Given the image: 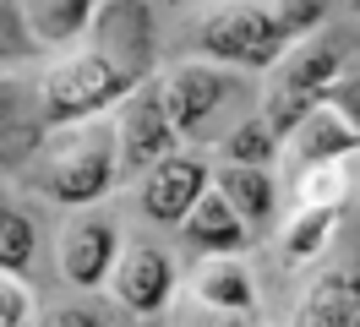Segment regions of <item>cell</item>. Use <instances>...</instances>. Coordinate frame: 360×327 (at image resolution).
<instances>
[{
  "mask_svg": "<svg viewBox=\"0 0 360 327\" xmlns=\"http://www.w3.org/2000/svg\"><path fill=\"white\" fill-rule=\"evenodd\" d=\"M311 27H322V6H219L197 22V44L219 65H278Z\"/></svg>",
  "mask_w": 360,
  "mask_h": 327,
  "instance_id": "6da1fadb",
  "label": "cell"
},
{
  "mask_svg": "<svg viewBox=\"0 0 360 327\" xmlns=\"http://www.w3.org/2000/svg\"><path fill=\"white\" fill-rule=\"evenodd\" d=\"M349 65V44L338 33H316V39L295 44L284 60L273 65V82H268V109L262 120L273 126V136L284 142L311 120L316 109L328 104V87L338 82V71Z\"/></svg>",
  "mask_w": 360,
  "mask_h": 327,
  "instance_id": "7a4b0ae2",
  "label": "cell"
},
{
  "mask_svg": "<svg viewBox=\"0 0 360 327\" xmlns=\"http://www.w3.org/2000/svg\"><path fill=\"white\" fill-rule=\"evenodd\" d=\"M120 174V136L115 126H71L44 164V191L66 207H88L115 186Z\"/></svg>",
  "mask_w": 360,
  "mask_h": 327,
  "instance_id": "3957f363",
  "label": "cell"
},
{
  "mask_svg": "<svg viewBox=\"0 0 360 327\" xmlns=\"http://www.w3.org/2000/svg\"><path fill=\"white\" fill-rule=\"evenodd\" d=\"M131 82H136V71L120 65L115 55H104V49L71 55V60H60L44 77V115L60 120V126H71V120L88 126V115H98L104 104H115Z\"/></svg>",
  "mask_w": 360,
  "mask_h": 327,
  "instance_id": "277c9868",
  "label": "cell"
},
{
  "mask_svg": "<svg viewBox=\"0 0 360 327\" xmlns=\"http://www.w3.org/2000/svg\"><path fill=\"white\" fill-rule=\"evenodd\" d=\"M115 136H120V169H158L164 158H169V148H175V126H169V109H164V87H136L131 98H126V115H120V126H115Z\"/></svg>",
  "mask_w": 360,
  "mask_h": 327,
  "instance_id": "5b68a950",
  "label": "cell"
},
{
  "mask_svg": "<svg viewBox=\"0 0 360 327\" xmlns=\"http://www.w3.org/2000/svg\"><path fill=\"white\" fill-rule=\"evenodd\" d=\"M213 191L207 186V164L197 153H169L158 169H148L142 180V213L153 218V224H186L191 207Z\"/></svg>",
  "mask_w": 360,
  "mask_h": 327,
  "instance_id": "8992f818",
  "label": "cell"
},
{
  "mask_svg": "<svg viewBox=\"0 0 360 327\" xmlns=\"http://www.w3.org/2000/svg\"><path fill=\"white\" fill-rule=\"evenodd\" d=\"M224 98H229V77L219 65H175L164 77V109H169L175 136H197L219 115Z\"/></svg>",
  "mask_w": 360,
  "mask_h": 327,
  "instance_id": "52a82bcc",
  "label": "cell"
},
{
  "mask_svg": "<svg viewBox=\"0 0 360 327\" xmlns=\"http://www.w3.org/2000/svg\"><path fill=\"white\" fill-rule=\"evenodd\" d=\"M60 267H66V278L77 289H98L104 278H115V267H120V235H115L110 218H77L60 240Z\"/></svg>",
  "mask_w": 360,
  "mask_h": 327,
  "instance_id": "ba28073f",
  "label": "cell"
},
{
  "mask_svg": "<svg viewBox=\"0 0 360 327\" xmlns=\"http://www.w3.org/2000/svg\"><path fill=\"white\" fill-rule=\"evenodd\" d=\"M115 295L126 311L136 316H153L169 305L175 295V262L164 257L158 245H126L120 251V267H115Z\"/></svg>",
  "mask_w": 360,
  "mask_h": 327,
  "instance_id": "9c48e42d",
  "label": "cell"
},
{
  "mask_svg": "<svg viewBox=\"0 0 360 327\" xmlns=\"http://www.w3.org/2000/svg\"><path fill=\"white\" fill-rule=\"evenodd\" d=\"M360 148V136L349 126H344V120H338L333 109L322 104L311 115V120H306V126L295 131L290 136V153H284V169L295 174V180H300V174L306 169H322V164H349V153Z\"/></svg>",
  "mask_w": 360,
  "mask_h": 327,
  "instance_id": "30bf717a",
  "label": "cell"
},
{
  "mask_svg": "<svg viewBox=\"0 0 360 327\" xmlns=\"http://www.w3.org/2000/svg\"><path fill=\"white\" fill-rule=\"evenodd\" d=\"M180 229H186V245H191L197 257H235V251L246 245V218L235 213L219 191H207Z\"/></svg>",
  "mask_w": 360,
  "mask_h": 327,
  "instance_id": "8fae6325",
  "label": "cell"
},
{
  "mask_svg": "<svg viewBox=\"0 0 360 327\" xmlns=\"http://www.w3.org/2000/svg\"><path fill=\"white\" fill-rule=\"evenodd\" d=\"M191 289H197V305H213V311H240V316H251V305H257V283H251V273L235 257L207 262L202 273L191 278Z\"/></svg>",
  "mask_w": 360,
  "mask_h": 327,
  "instance_id": "7c38bea8",
  "label": "cell"
},
{
  "mask_svg": "<svg viewBox=\"0 0 360 327\" xmlns=\"http://www.w3.org/2000/svg\"><path fill=\"white\" fill-rule=\"evenodd\" d=\"M295 327H360V283L355 278H328L316 283Z\"/></svg>",
  "mask_w": 360,
  "mask_h": 327,
  "instance_id": "4fadbf2b",
  "label": "cell"
},
{
  "mask_svg": "<svg viewBox=\"0 0 360 327\" xmlns=\"http://www.w3.org/2000/svg\"><path fill=\"white\" fill-rule=\"evenodd\" d=\"M213 191L224 196V202H229L240 218H246V224H262V218L273 213V202H278V191H273V174H268V169H224Z\"/></svg>",
  "mask_w": 360,
  "mask_h": 327,
  "instance_id": "5bb4252c",
  "label": "cell"
},
{
  "mask_svg": "<svg viewBox=\"0 0 360 327\" xmlns=\"http://www.w3.org/2000/svg\"><path fill=\"white\" fill-rule=\"evenodd\" d=\"M88 22H98V11L82 6V0H66V6H22V27L39 44H71Z\"/></svg>",
  "mask_w": 360,
  "mask_h": 327,
  "instance_id": "9a60e30c",
  "label": "cell"
},
{
  "mask_svg": "<svg viewBox=\"0 0 360 327\" xmlns=\"http://www.w3.org/2000/svg\"><path fill=\"white\" fill-rule=\"evenodd\" d=\"M33 251H39V235H33V218L11 202H0V273L6 278H22L33 267Z\"/></svg>",
  "mask_w": 360,
  "mask_h": 327,
  "instance_id": "2e32d148",
  "label": "cell"
},
{
  "mask_svg": "<svg viewBox=\"0 0 360 327\" xmlns=\"http://www.w3.org/2000/svg\"><path fill=\"white\" fill-rule=\"evenodd\" d=\"M328 240H333V213L300 207V218H295L290 229H284V240H278V257H284V267H306L311 257H322Z\"/></svg>",
  "mask_w": 360,
  "mask_h": 327,
  "instance_id": "e0dca14e",
  "label": "cell"
},
{
  "mask_svg": "<svg viewBox=\"0 0 360 327\" xmlns=\"http://www.w3.org/2000/svg\"><path fill=\"white\" fill-rule=\"evenodd\" d=\"M273 148H278V136H273V126L257 115V120H246V126H235L224 136V158L229 169H262L273 158Z\"/></svg>",
  "mask_w": 360,
  "mask_h": 327,
  "instance_id": "ac0fdd59",
  "label": "cell"
},
{
  "mask_svg": "<svg viewBox=\"0 0 360 327\" xmlns=\"http://www.w3.org/2000/svg\"><path fill=\"white\" fill-rule=\"evenodd\" d=\"M344 196H349V164H322V169L300 174V207H311V213H333Z\"/></svg>",
  "mask_w": 360,
  "mask_h": 327,
  "instance_id": "d6986e66",
  "label": "cell"
},
{
  "mask_svg": "<svg viewBox=\"0 0 360 327\" xmlns=\"http://www.w3.org/2000/svg\"><path fill=\"white\" fill-rule=\"evenodd\" d=\"M328 109L360 136V60H349L344 71H338V82L328 87Z\"/></svg>",
  "mask_w": 360,
  "mask_h": 327,
  "instance_id": "ffe728a7",
  "label": "cell"
},
{
  "mask_svg": "<svg viewBox=\"0 0 360 327\" xmlns=\"http://www.w3.org/2000/svg\"><path fill=\"white\" fill-rule=\"evenodd\" d=\"M33 322V289L22 278L0 273V327H27Z\"/></svg>",
  "mask_w": 360,
  "mask_h": 327,
  "instance_id": "44dd1931",
  "label": "cell"
},
{
  "mask_svg": "<svg viewBox=\"0 0 360 327\" xmlns=\"http://www.w3.org/2000/svg\"><path fill=\"white\" fill-rule=\"evenodd\" d=\"M186 327H251V316H240V311H213V305H197V311H186Z\"/></svg>",
  "mask_w": 360,
  "mask_h": 327,
  "instance_id": "7402d4cb",
  "label": "cell"
},
{
  "mask_svg": "<svg viewBox=\"0 0 360 327\" xmlns=\"http://www.w3.org/2000/svg\"><path fill=\"white\" fill-rule=\"evenodd\" d=\"M44 327H98V316H93V311H82V305H66V311H55Z\"/></svg>",
  "mask_w": 360,
  "mask_h": 327,
  "instance_id": "603a6c76",
  "label": "cell"
}]
</instances>
